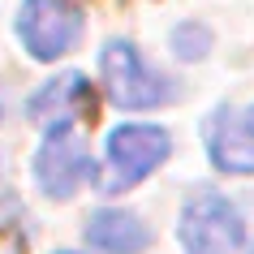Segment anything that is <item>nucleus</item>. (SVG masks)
<instances>
[{"label":"nucleus","mask_w":254,"mask_h":254,"mask_svg":"<svg viewBox=\"0 0 254 254\" xmlns=\"http://www.w3.org/2000/svg\"><path fill=\"white\" fill-rule=\"evenodd\" d=\"M177 237L186 254H254V207L215 190H194L181 207Z\"/></svg>","instance_id":"f257e3e1"},{"label":"nucleus","mask_w":254,"mask_h":254,"mask_svg":"<svg viewBox=\"0 0 254 254\" xmlns=\"http://www.w3.org/2000/svg\"><path fill=\"white\" fill-rule=\"evenodd\" d=\"M173 151V138L164 125H142V121H125L117 125L104 142V168L95 177L99 194H125L138 181H147Z\"/></svg>","instance_id":"f03ea898"},{"label":"nucleus","mask_w":254,"mask_h":254,"mask_svg":"<svg viewBox=\"0 0 254 254\" xmlns=\"http://www.w3.org/2000/svg\"><path fill=\"white\" fill-rule=\"evenodd\" d=\"M99 78H104L108 99L125 112H142V108H160L173 99V82L164 78L160 69H151L142 61L129 39H108L99 52Z\"/></svg>","instance_id":"7ed1b4c3"},{"label":"nucleus","mask_w":254,"mask_h":254,"mask_svg":"<svg viewBox=\"0 0 254 254\" xmlns=\"http://www.w3.org/2000/svg\"><path fill=\"white\" fill-rule=\"evenodd\" d=\"M99 168L91 164V151L82 142L78 125L73 121H56L48 125V134L39 142V155H35V181L48 198H73V190L82 181H95Z\"/></svg>","instance_id":"20e7f679"},{"label":"nucleus","mask_w":254,"mask_h":254,"mask_svg":"<svg viewBox=\"0 0 254 254\" xmlns=\"http://www.w3.org/2000/svg\"><path fill=\"white\" fill-rule=\"evenodd\" d=\"M17 39L35 61H61L82 39V13L69 0H26L17 13Z\"/></svg>","instance_id":"39448f33"},{"label":"nucleus","mask_w":254,"mask_h":254,"mask_svg":"<svg viewBox=\"0 0 254 254\" xmlns=\"http://www.w3.org/2000/svg\"><path fill=\"white\" fill-rule=\"evenodd\" d=\"M207 155H211L215 173L228 177H254V104L246 108H215L207 121Z\"/></svg>","instance_id":"423d86ee"},{"label":"nucleus","mask_w":254,"mask_h":254,"mask_svg":"<svg viewBox=\"0 0 254 254\" xmlns=\"http://www.w3.org/2000/svg\"><path fill=\"white\" fill-rule=\"evenodd\" d=\"M86 246L99 254H142L151 246V228L142 224V215L121 211V207H99V211L86 215V228H82Z\"/></svg>","instance_id":"0eeeda50"},{"label":"nucleus","mask_w":254,"mask_h":254,"mask_svg":"<svg viewBox=\"0 0 254 254\" xmlns=\"http://www.w3.org/2000/svg\"><path fill=\"white\" fill-rule=\"evenodd\" d=\"M91 99V86L82 73H65L56 82H43L39 91L30 95V121H43V125H56V121H73V112H82Z\"/></svg>","instance_id":"6e6552de"},{"label":"nucleus","mask_w":254,"mask_h":254,"mask_svg":"<svg viewBox=\"0 0 254 254\" xmlns=\"http://www.w3.org/2000/svg\"><path fill=\"white\" fill-rule=\"evenodd\" d=\"M173 52L181 61H202V56L211 52V30L202 26V22H181L173 30Z\"/></svg>","instance_id":"1a4fd4ad"},{"label":"nucleus","mask_w":254,"mask_h":254,"mask_svg":"<svg viewBox=\"0 0 254 254\" xmlns=\"http://www.w3.org/2000/svg\"><path fill=\"white\" fill-rule=\"evenodd\" d=\"M56 254H73V250H56Z\"/></svg>","instance_id":"9d476101"}]
</instances>
